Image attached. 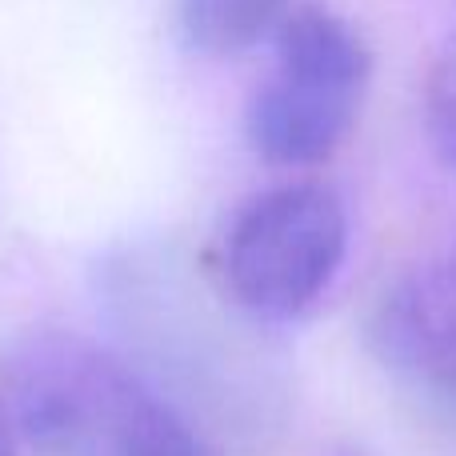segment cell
<instances>
[{"mask_svg": "<svg viewBox=\"0 0 456 456\" xmlns=\"http://www.w3.org/2000/svg\"><path fill=\"white\" fill-rule=\"evenodd\" d=\"M300 0H176V32L200 56H240L276 37Z\"/></svg>", "mask_w": 456, "mask_h": 456, "instance_id": "5", "label": "cell"}, {"mask_svg": "<svg viewBox=\"0 0 456 456\" xmlns=\"http://www.w3.org/2000/svg\"><path fill=\"white\" fill-rule=\"evenodd\" d=\"M425 117L433 144L441 149V157L456 168V53L444 56L425 85Z\"/></svg>", "mask_w": 456, "mask_h": 456, "instance_id": "7", "label": "cell"}, {"mask_svg": "<svg viewBox=\"0 0 456 456\" xmlns=\"http://www.w3.org/2000/svg\"><path fill=\"white\" fill-rule=\"evenodd\" d=\"M117 456H213L197 433L144 385H133L120 412Z\"/></svg>", "mask_w": 456, "mask_h": 456, "instance_id": "6", "label": "cell"}, {"mask_svg": "<svg viewBox=\"0 0 456 456\" xmlns=\"http://www.w3.org/2000/svg\"><path fill=\"white\" fill-rule=\"evenodd\" d=\"M276 48V69L284 77H300L313 85L345 88V93H361L369 88L372 56L356 24L345 16L329 12V8H297L281 32L273 37Z\"/></svg>", "mask_w": 456, "mask_h": 456, "instance_id": "4", "label": "cell"}, {"mask_svg": "<svg viewBox=\"0 0 456 456\" xmlns=\"http://www.w3.org/2000/svg\"><path fill=\"white\" fill-rule=\"evenodd\" d=\"M372 345L393 369L456 396V248L441 265L417 268L380 297Z\"/></svg>", "mask_w": 456, "mask_h": 456, "instance_id": "2", "label": "cell"}, {"mask_svg": "<svg viewBox=\"0 0 456 456\" xmlns=\"http://www.w3.org/2000/svg\"><path fill=\"white\" fill-rule=\"evenodd\" d=\"M356 109H361V93L273 72L248 101L244 128L260 160L281 168H305L329 160L348 141Z\"/></svg>", "mask_w": 456, "mask_h": 456, "instance_id": "3", "label": "cell"}, {"mask_svg": "<svg viewBox=\"0 0 456 456\" xmlns=\"http://www.w3.org/2000/svg\"><path fill=\"white\" fill-rule=\"evenodd\" d=\"M0 456H12V441H8V428H4V417H0Z\"/></svg>", "mask_w": 456, "mask_h": 456, "instance_id": "8", "label": "cell"}, {"mask_svg": "<svg viewBox=\"0 0 456 456\" xmlns=\"http://www.w3.org/2000/svg\"><path fill=\"white\" fill-rule=\"evenodd\" d=\"M348 252V208L329 184L300 181L252 197L224 232L221 268L240 308L265 321L308 313Z\"/></svg>", "mask_w": 456, "mask_h": 456, "instance_id": "1", "label": "cell"}]
</instances>
